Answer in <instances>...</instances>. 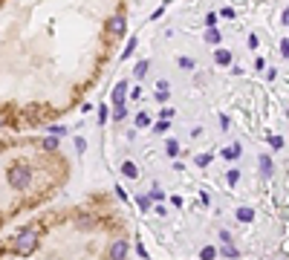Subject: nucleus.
Masks as SVG:
<instances>
[{"label": "nucleus", "mask_w": 289, "mask_h": 260, "mask_svg": "<svg viewBox=\"0 0 289 260\" xmlns=\"http://www.w3.org/2000/svg\"><path fill=\"white\" fill-rule=\"evenodd\" d=\"M220 252L226 255V258H240V252L234 249V246H231V243H223V246H220Z\"/></svg>", "instance_id": "obj_14"}, {"label": "nucleus", "mask_w": 289, "mask_h": 260, "mask_svg": "<svg viewBox=\"0 0 289 260\" xmlns=\"http://www.w3.org/2000/svg\"><path fill=\"white\" fill-rule=\"evenodd\" d=\"M214 61H217V67H229V64H231V52L217 47V50H214Z\"/></svg>", "instance_id": "obj_8"}, {"label": "nucleus", "mask_w": 289, "mask_h": 260, "mask_svg": "<svg viewBox=\"0 0 289 260\" xmlns=\"http://www.w3.org/2000/svg\"><path fill=\"white\" fill-rule=\"evenodd\" d=\"M281 20H284V23H289V6L284 9V15H281Z\"/></svg>", "instance_id": "obj_35"}, {"label": "nucleus", "mask_w": 289, "mask_h": 260, "mask_svg": "<svg viewBox=\"0 0 289 260\" xmlns=\"http://www.w3.org/2000/svg\"><path fill=\"white\" fill-rule=\"evenodd\" d=\"M107 119H110V107L107 104H99V124H104Z\"/></svg>", "instance_id": "obj_20"}, {"label": "nucleus", "mask_w": 289, "mask_h": 260, "mask_svg": "<svg viewBox=\"0 0 289 260\" xmlns=\"http://www.w3.org/2000/svg\"><path fill=\"white\" fill-rule=\"evenodd\" d=\"M226 182H229V185H237V182H240V171H237V168H231V171L226 173Z\"/></svg>", "instance_id": "obj_17"}, {"label": "nucleus", "mask_w": 289, "mask_h": 260, "mask_svg": "<svg viewBox=\"0 0 289 260\" xmlns=\"http://www.w3.org/2000/svg\"><path fill=\"white\" fill-rule=\"evenodd\" d=\"M139 208H142V211H151V200H148L145 194H139Z\"/></svg>", "instance_id": "obj_24"}, {"label": "nucleus", "mask_w": 289, "mask_h": 260, "mask_svg": "<svg viewBox=\"0 0 289 260\" xmlns=\"http://www.w3.org/2000/svg\"><path fill=\"white\" fill-rule=\"evenodd\" d=\"M165 9H168V6H159V9H156V12L151 15V20H156V17H162V15H165Z\"/></svg>", "instance_id": "obj_31"}, {"label": "nucleus", "mask_w": 289, "mask_h": 260, "mask_svg": "<svg viewBox=\"0 0 289 260\" xmlns=\"http://www.w3.org/2000/svg\"><path fill=\"white\" fill-rule=\"evenodd\" d=\"M136 127H151V116L148 113H136Z\"/></svg>", "instance_id": "obj_21"}, {"label": "nucleus", "mask_w": 289, "mask_h": 260, "mask_svg": "<svg viewBox=\"0 0 289 260\" xmlns=\"http://www.w3.org/2000/svg\"><path fill=\"white\" fill-rule=\"evenodd\" d=\"M234 217H237V223H252V220H255V208H249V206H240Z\"/></svg>", "instance_id": "obj_9"}, {"label": "nucleus", "mask_w": 289, "mask_h": 260, "mask_svg": "<svg viewBox=\"0 0 289 260\" xmlns=\"http://www.w3.org/2000/svg\"><path fill=\"white\" fill-rule=\"evenodd\" d=\"M113 107H119V104H124L127 102V81H119V84L113 87Z\"/></svg>", "instance_id": "obj_5"}, {"label": "nucleus", "mask_w": 289, "mask_h": 260, "mask_svg": "<svg viewBox=\"0 0 289 260\" xmlns=\"http://www.w3.org/2000/svg\"><path fill=\"white\" fill-rule=\"evenodd\" d=\"M136 44H139L136 38H130V41H127V47H124V52H121V58H124V61H127L133 52H136Z\"/></svg>", "instance_id": "obj_15"}, {"label": "nucleus", "mask_w": 289, "mask_h": 260, "mask_svg": "<svg viewBox=\"0 0 289 260\" xmlns=\"http://www.w3.org/2000/svg\"><path fill=\"white\" fill-rule=\"evenodd\" d=\"M58 139H61V136H50V139H44V151H58Z\"/></svg>", "instance_id": "obj_18"}, {"label": "nucleus", "mask_w": 289, "mask_h": 260, "mask_svg": "<svg viewBox=\"0 0 289 260\" xmlns=\"http://www.w3.org/2000/svg\"><path fill=\"white\" fill-rule=\"evenodd\" d=\"M269 145H272L275 151H281V148H284V139L281 136H269Z\"/></svg>", "instance_id": "obj_26"}, {"label": "nucleus", "mask_w": 289, "mask_h": 260, "mask_svg": "<svg viewBox=\"0 0 289 260\" xmlns=\"http://www.w3.org/2000/svg\"><path fill=\"white\" fill-rule=\"evenodd\" d=\"M127 252H130L127 240H113V246H110V260H127Z\"/></svg>", "instance_id": "obj_4"}, {"label": "nucleus", "mask_w": 289, "mask_h": 260, "mask_svg": "<svg viewBox=\"0 0 289 260\" xmlns=\"http://www.w3.org/2000/svg\"><path fill=\"white\" fill-rule=\"evenodd\" d=\"M214 23H217V15H214V12H208V15H205V26H214Z\"/></svg>", "instance_id": "obj_29"}, {"label": "nucleus", "mask_w": 289, "mask_h": 260, "mask_svg": "<svg viewBox=\"0 0 289 260\" xmlns=\"http://www.w3.org/2000/svg\"><path fill=\"white\" fill-rule=\"evenodd\" d=\"M104 32L110 35V38H121V35L127 32V17L124 15H113L104 20Z\"/></svg>", "instance_id": "obj_3"}, {"label": "nucleus", "mask_w": 289, "mask_h": 260, "mask_svg": "<svg viewBox=\"0 0 289 260\" xmlns=\"http://www.w3.org/2000/svg\"><path fill=\"white\" fill-rule=\"evenodd\" d=\"M148 69H151V61H139L136 69H133V78H139V81H142V78L148 75Z\"/></svg>", "instance_id": "obj_12"}, {"label": "nucleus", "mask_w": 289, "mask_h": 260, "mask_svg": "<svg viewBox=\"0 0 289 260\" xmlns=\"http://www.w3.org/2000/svg\"><path fill=\"white\" fill-rule=\"evenodd\" d=\"M168 127H171V119H159L156 124H153V130H156V133H165Z\"/></svg>", "instance_id": "obj_22"}, {"label": "nucleus", "mask_w": 289, "mask_h": 260, "mask_svg": "<svg viewBox=\"0 0 289 260\" xmlns=\"http://www.w3.org/2000/svg\"><path fill=\"white\" fill-rule=\"evenodd\" d=\"M75 151H78V154H84V151H87V142H84V136H75Z\"/></svg>", "instance_id": "obj_25"}, {"label": "nucleus", "mask_w": 289, "mask_h": 260, "mask_svg": "<svg viewBox=\"0 0 289 260\" xmlns=\"http://www.w3.org/2000/svg\"><path fill=\"white\" fill-rule=\"evenodd\" d=\"M151 200H156V203H159V200H165V194H162V191H159V188H153Z\"/></svg>", "instance_id": "obj_30"}, {"label": "nucleus", "mask_w": 289, "mask_h": 260, "mask_svg": "<svg viewBox=\"0 0 289 260\" xmlns=\"http://www.w3.org/2000/svg\"><path fill=\"white\" fill-rule=\"evenodd\" d=\"M156 102H159V104L168 102V90H159V93H156Z\"/></svg>", "instance_id": "obj_28"}, {"label": "nucleus", "mask_w": 289, "mask_h": 260, "mask_svg": "<svg viewBox=\"0 0 289 260\" xmlns=\"http://www.w3.org/2000/svg\"><path fill=\"white\" fill-rule=\"evenodd\" d=\"M38 249V228H20L15 237V255L26 258Z\"/></svg>", "instance_id": "obj_1"}, {"label": "nucleus", "mask_w": 289, "mask_h": 260, "mask_svg": "<svg viewBox=\"0 0 289 260\" xmlns=\"http://www.w3.org/2000/svg\"><path fill=\"white\" fill-rule=\"evenodd\" d=\"M240 151H243L240 145H231V148H226V151H223V156H226V159H237Z\"/></svg>", "instance_id": "obj_16"}, {"label": "nucleus", "mask_w": 289, "mask_h": 260, "mask_svg": "<svg viewBox=\"0 0 289 260\" xmlns=\"http://www.w3.org/2000/svg\"><path fill=\"white\" fill-rule=\"evenodd\" d=\"M257 165H260V173H263V176H272V171H275V162H272V159H269L266 154H263L260 159H257Z\"/></svg>", "instance_id": "obj_10"}, {"label": "nucleus", "mask_w": 289, "mask_h": 260, "mask_svg": "<svg viewBox=\"0 0 289 260\" xmlns=\"http://www.w3.org/2000/svg\"><path fill=\"white\" fill-rule=\"evenodd\" d=\"M110 119H113V121H124V119H127V107H124V104H119V107H113Z\"/></svg>", "instance_id": "obj_13"}, {"label": "nucleus", "mask_w": 289, "mask_h": 260, "mask_svg": "<svg viewBox=\"0 0 289 260\" xmlns=\"http://www.w3.org/2000/svg\"><path fill=\"white\" fill-rule=\"evenodd\" d=\"M165 154H168L171 159H176V156L182 154V148H179V142H176V139H171L168 145H165Z\"/></svg>", "instance_id": "obj_11"}, {"label": "nucleus", "mask_w": 289, "mask_h": 260, "mask_svg": "<svg viewBox=\"0 0 289 260\" xmlns=\"http://www.w3.org/2000/svg\"><path fill=\"white\" fill-rule=\"evenodd\" d=\"M119 171H121V176H127V179H139V168L130 162V159H124V162H121Z\"/></svg>", "instance_id": "obj_7"}, {"label": "nucleus", "mask_w": 289, "mask_h": 260, "mask_svg": "<svg viewBox=\"0 0 289 260\" xmlns=\"http://www.w3.org/2000/svg\"><path fill=\"white\" fill-rule=\"evenodd\" d=\"M214 258H217V249H214V246H205L203 255H200V260H214Z\"/></svg>", "instance_id": "obj_19"}, {"label": "nucleus", "mask_w": 289, "mask_h": 260, "mask_svg": "<svg viewBox=\"0 0 289 260\" xmlns=\"http://www.w3.org/2000/svg\"><path fill=\"white\" fill-rule=\"evenodd\" d=\"M203 38H205V44H211V47H220V41H223V32H220V29H217V26H208Z\"/></svg>", "instance_id": "obj_6"}, {"label": "nucleus", "mask_w": 289, "mask_h": 260, "mask_svg": "<svg viewBox=\"0 0 289 260\" xmlns=\"http://www.w3.org/2000/svg\"><path fill=\"white\" fill-rule=\"evenodd\" d=\"M197 165H200V168H208V165H211V154H200L197 156Z\"/></svg>", "instance_id": "obj_23"}, {"label": "nucleus", "mask_w": 289, "mask_h": 260, "mask_svg": "<svg viewBox=\"0 0 289 260\" xmlns=\"http://www.w3.org/2000/svg\"><path fill=\"white\" fill-rule=\"evenodd\" d=\"M220 243H231V234H229L226 228H223V231H220Z\"/></svg>", "instance_id": "obj_32"}, {"label": "nucleus", "mask_w": 289, "mask_h": 260, "mask_svg": "<svg viewBox=\"0 0 289 260\" xmlns=\"http://www.w3.org/2000/svg\"><path fill=\"white\" fill-rule=\"evenodd\" d=\"M9 185L17 191H23L26 185H29V179H32V168L29 165H15V168H9Z\"/></svg>", "instance_id": "obj_2"}, {"label": "nucleus", "mask_w": 289, "mask_h": 260, "mask_svg": "<svg viewBox=\"0 0 289 260\" xmlns=\"http://www.w3.org/2000/svg\"><path fill=\"white\" fill-rule=\"evenodd\" d=\"M281 52H284V58H289V41H281Z\"/></svg>", "instance_id": "obj_33"}, {"label": "nucleus", "mask_w": 289, "mask_h": 260, "mask_svg": "<svg viewBox=\"0 0 289 260\" xmlns=\"http://www.w3.org/2000/svg\"><path fill=\"white\" fill-rule=\"evenodd\" d=\"M0 127H3V116H0Z\"/></svg>", "instance_id": "obj_36"}, {"label": "nucleus", "mask_w": 289, "mask_h": 260, "mask_svg": "<svg viewBox=\"0 0 289 260\" xmlns=\"http://www.w3.org/2000/svg\"><path fill=\"white\" fill-rule=\"evenodd\" d=\"M171 116H173V110H171L168 104H165V107H162V119H171Z\"/></svg>", "instance_id": "obj_34"}, {"label": "nucleus", "mask_w": 289, "mask_h": 260, "mask_svg": "<svg viewBox=\"0 0 289 260\" xmlns=\"http://www.w3.org/2000/svg\"><path fill=\"white\" fill-rule=\"evenodd\" d=\"M179 67L182 69H194V61H191V58H179Z\"/></svg>", "instance_id": "obj_27"}]
</instances>
